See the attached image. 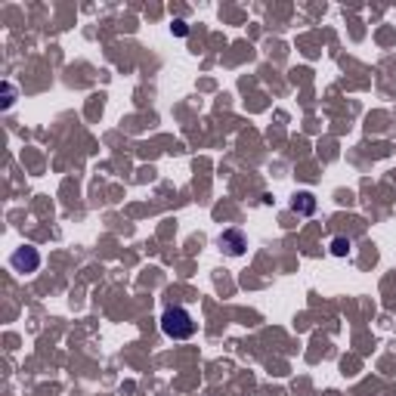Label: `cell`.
I'll use <instances>...</instances> for the list:
<instances>
[{"label":"cell","instance_id":"cell-1","mask_svg":"<svg viewBox=\"0 0 396 396\" xmlns=\"http://www.w3.org/2000/svg\"><path fill=\"white\" fill-rule=\"evenodd\" d=\"M195 328L198 325L186 306H168V310L161 313V331L168 337H174V341H189V337L195 335Z\"/></svg>","mask_w":396,"mask_h":396},{"label":"cell","instance_id":"cell-3","mask_svg":"<svg viewBox=\"0 0 396 396\" xmlns=\"http://www.w3.org/2000/svg\"><path fill=\"white\" fill-rule=\"evenodd\" d=\"M220 248H223L226 254H232V257H241V254L248 251L245 232H239V229H226V232L220 235Z\"/></svg>","mask_w":396,"mask_h":396},{"label":"cell","instance_id":"cell-4","mask_svg":"<svg viewBox=\"0 0 396 396\" xmlns=\"http://www.w3.org/2000/svg\"><path fill=\"white\" fill-rule=\"evenodd\" d=\"M291 210H295L297 217H310L313 210H316V195L313 192H297L291 198Z\"/></svg>","mask_w":396,"mask_h":396},{"label":"cell","instance_id":"cell-5","mask_svg":"<svg viewBox=\"0 0 396 396\" xmlns=\"http://www.w3.org/2000/svg\"><path fill=\"white\" fill-rule=\"evenodd\" d=\"M350 239H344V235H337V239H331V254H335V257H347L350 254Z\"/></svg>","mask_w":396,"mask_h":396},{"label":"cell","instance_id":"cell-2","mask_svg":"<svg viewBox=\"0 0 396 396\" xmlns=\"http://www.w3.org/2000/svg\"><path fill=\"white\" fill-rule=\"evenodd\" d=\"M10 266L16 273H37V266H41V254H37V248L22 245V248H16V251H12Z\"/></svg>","mask_w":396,"mask_h":396},{"label":"cell","instance_id":"cell-6","mask_svg":"<svg viewBox=\"0 0 396 396\" xmlns=\"http://www.w3.org/2000/svg\"><path fill=\"white\" fill-rule=\"evenodd\" d=\"M170 31H174V34H177V37H186V34H189V25H186V22H183V19H177V22H174V25H170Z\"/></svg>","mask_w":396,"mask_h":396}]
</instances>
